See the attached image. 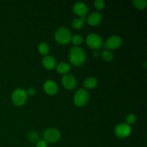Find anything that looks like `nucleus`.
Instances as JSON below:
<instances>
[{
	"label": "nucleus",
	"mask_w": 147,
	"mask_h": 147,
	"mask_svg": "<svg viewBox=\"0 0 147 147\" xmlns=\"http://www.w3.org/2000/svg\"><path fill=\"white\" fill-rule=\"evenodd\" d=\"M90 95L89 93L84 88H80L76 92L73 98V101L78 107H83L86 106L89 101Z\"/></svg>",
	"instance_id": "obj_3"
},
{
	"label": "nucleus",
	"mask_w": 147,
	"mask_h": 147,
	"mask_svg": "<svg viewBox=\"0 0 147 147\" xmlns=\"http://www.w3.org/2000/svg\"><path fill=\"white\" fill-rule=\"evenodd\" d=\"M37 49H38L39 53H40L42 55L45 56L48 54L49 50H50V47H49V45L46 42H41L38 45V47H37Z\"/></svg>",
	"instance_id": "obj_18"
},
{
	"label": "nucleus",
	"mask_w": 147,
	"mask_h": 147,
	"mask_svg": "<svg viewBox=\"0 0 147 147\" xmlns=\"http://www.w3.org/2000/svg\"><path fill=\"white\" fill-rule=\"evenodd\" d=\"M105 5H106V3L103 0H96V1L93 2V6H94L95 8L97 10H102L104 9Z\"/></svg>",
	"instance_id": "obj_22"
},
{
	"label": "nucleus",
	"mask_w": 147,
	"mask_h": 147,
	"mask_svg": "<svg viewBox=\"0 0 147 147\" xmlns=\"http://www.w3.org/2000/svg\"><path fill=\"white\" fill-rule=\"evenodd\" d=\"M61 137V134L58 129L55 128H48L43 133V140L47 144H55L58 142Z\"/></svg>",
	"instance_id": "obj_6"
},
{
	"label": "nucleus",
	"mask_w": 147,
	"mask_h": 147,
	"mask_svg": "<svg viewBox=\"0 0 147 147\" xmlns=\"http://www.w3.org/2000/svg\"><path fill=\"white\" fill-rule=\"evenodd\" d=\"M85 21H86L85 17H78L72 21V26L73 28L76 29V30H80L84 25Z\"/></svg>",
	"instance_id": "obj_16"
},
{
	"label": "nucleus",
	"mask_w": 147,
	"mask_h": 147,
	"mask_svg": "<svg viewBox=\"0 0 147 147\" xmlns=\"http://www.w3.org/2000/svg\"><path fill=\"white\" fill-rule=\"evenodd\" d=\"M87 23L90 26H97L102 21V15L98 11L92 12L87 17Z\"/></svg>",
	"instance_id": "obj_13"
},
{
	"label": "nucleus",
	"mask_w": 147,
	"mask_h": 147,
	"mask_svg": "<svg viewBox=\"0 0 147 147\" xmlns=\"http://www.w3.org/2000/svg\"><path fill=\"white\" fill-rule=\"evenodd\" d=\"M73 11L80 17H85L88 11L87 4L82 1H77L73 6Z\"/></svg>",
	"instance_id": "obj_10"
},
{
	"label": "nucleus",
	"mask_w": 147,
	"mask_h": 147,
	"mask_svg": "<svg viewBox=\"0 0 147 147\" xmlns=\"http://www.w3.org/2000/svg\"><path fill=\"white\" fill-rule=\"evenodd\" d=\"M43 89L44 91L50 96H54L57 93L58 86L57 83L52 80H47L43 83Z\"/></svg>",
	"instance_id": "obj_11"
},
{
	"label": "nucleus",
	"mask_w": 147,
	"mask_h": 147,
	"mask_svg": "<svg viewBox=\"0 0 147 147\" xmlns=\"http://www.w3.org/2000/svg\"><path fill=\"white\" fill-rule=\"evenodd\" d=\"M55 69L59 74L64 76V75L68 73V72L71 69V67H70V65L69 63H66V62H61V63H59L58 64L56 65Z\"/></svg>",
	"instance_id": "obj_14"
},
{
	"label": "nucleus",
	"mask_w": 147,
	"mask_h": 147,
	"mask_svg": "<svg viewBox=\"0 0 147 147\" xmlns=\"http://www.w3.org/2000/svg\"><path fill=\"white\" fill-rule=\"evenodd\" d=\"M131 132V127L126 123H121L116 125L114 129V133L117 137L124 139L128 137Z\"/></svg>",
	"instance_id": "obj_7"
},
{
	"label": "nucleus",
	"mask_w": 147,
	"mask_h": 147,
	"mask_svg": "<svg viewBox=\"0 0 147 147\" xmlns=\"http://www.w3.org/2000/svg\"><path fill=\"white\" fill-rule=\"evenodd\" d=\"M27 100V91L23 88H17L11 94V101L16 106H22L25 104Z\"/></svg>",
	"instance_id": "obj_4"
},
{
	"label": "nucleus",
	"mask_w": 147,
	"mask_h": 147,
	"mask_svg": "<svg viewBox=\"0 0 147 147\" xmlns=\"http://www.w3.org/2000/svg\"><path fill=\"white\" fill-rule=\"evenodd\" d=\"M101 57L106 62H111L113 59V55L110 50H105L101 53Z\"/></svg>",
	"instance_id": "obj_19"
},
{
	"label": "nucleus",
	"mask_w": 147,
	"mask_h": 147,
	"mask_svg": "<svg viewBox=\"0 0 147 147\" xmlns=\"http://www.w3.org/2000/svg\"><path fill=\"white\" fill-rule=\"evenodd\" d=\"M122 45V40L119 36L112 35L109 37L105 43V48L109 50H116L119 48Z\"/></svg>",
	"instance_id": "obj_9"
},
{
	"label": "nucleus",
	"mask_w": 147,
	"mask_h": 147,
	"mask_svg": "<svg viewBox=\"0 0 147 147\" xmlns=\"http://www.w3.org/2000/svg\"><path fill=\"white\" fill-rule=\"evenodd\" d=\"M54 37L55 41L58 44L65 45L68 44L70 42L72 34L69 29H67V27H61L56 30L54 34Z\"/></svg>",
	"instance_id": "obj_2"
},
{
	"label": "nucleus",
	"mask_w": 147,
	"mask_h": 147,
	"mask_svg": "<svg viewBox=\"0 0 147 147\" xmlns=\"http://www.w3.org/2000/svg\"><path fill=\"white\" fill-rule=\"evenodd\" d=\"M62 84L63 87L67 90H73L76 87L77 80L73 75L67 73L64 75L62 78Z\"/></svg>",
	"instance_id": "obj_8"
},
{
	"label": "nucleus",
	"mask_w": 147,
	"mask_h": 147,
	"mask_svg": "<svg viewBox=\"0 0 147 147\" xmlns=\"http://www.w3.org/2000/svg\"><path fill=\"white\" fill-rule=\"evenodd\" d=\"M86 55L84 50L79 46L72 47L69 53V61L73 65L81 66L86 62Z\"/></svg>",
	"instance_id": "obj_1"
},
{
	"label": "nucleus",
	"mask_w": 147,
	"mask_h": 147,
	"mask_svg": "<svg viewBox=\"0 0 147 147\" xmlns=\"http://www.w3.org/2000/svg\"><path fill=\"white\" fill-rule=\"evenodd\" d=\"M132 3L134 7L139 10L145 9L147 7V1L146 0H134Z\"/></svg>",
	"instance_id": "obj_17"
},
{
	"label": "nucleus",
	"mask_w": 147,
	"mask_h": 147,
	"mask_svg": "<svg viewBox=\"0 0 147 147\" xmlns=\"http://www.w3.org/2000/svg\"><path fill=\"white\" fill-rule=\"evenodd\" d=\"M42 65L45 69L51 70L55 68L57 63H56L55 58L53 56L47 55L42 59Z\"/></svg>",
	"instance_id": "obj_12"
},
{
	"label": "nucleus",
	"mask_w": 147,
	"mask_h": 147,
	"mask_svg": "<svg viewBox=\"0 0 147 147\" xmlns=\"http://www.w3.org/2000/svg\"><path fill=\"white\" fill-rule=\"evenodd\" d=\"M36 147H47V143L45 140H39L35 144Z\"/></svg>",
	"instance_id": "obj_24"
},
{
	"label": "nucleus",
	"mask_w": 147,
	"mask_h": 147,
	"mask_svg": "<svg viewBox=\"0 0 147 147\" xmlns=\"http://www.w3.org/2000/svg\"><path fill=\"white\" fill-rule=\"evenodd\" d=\"M86 42L90 48L93 50H99L103 47V41L102 37L96 33H91L87 36Z\"/></svg>",
	"instance_id": "obj_5"
},
{
	"label": "nucleus",
	"mask_w": 147,
	"mask_h": 147,
	"mask_svg": "<svg viewBox=\"0 0 147 147\" xmlns=\"http://www.w3.org/2000/svg\"><path fill=\"white\" fill-rule=\"evenodd\" d=\"M70 42H72V43L75 46H79L83 43V38L80 34H75V35L72 36Z\"/></svg>",
	"instance_id": "obj_20"
},
{
	"label": "nucleus",
	"mask_w": 147,
	"mask_h": 147,
	"mask_svg": "<svg viewBox=\"0 0 147 147\" xmlns=\"http://www.w3.org/2000/svg\"><path fill=\"white\" fill-rule=\"evenodd\" d=\"M93 55L96 56V57H98V52H94V53H93Z\"/></svg>",
	"instance_id": "obj_26"
},
{
	"label": "nucleus",
	"mask_w": 147,
	"mask_h": 147,
	"mask_svg": "<svg viewBox=\"0 0 147 147\" xmlns=\"http://www.w3.org/2000/svg\"><path fill=\"white\" fill-rule=\"evenodd\" d=\"M36 93V90L34 88H29L27 91V94L30 96H34Z\"/></svg>",
	"instance_id": "obj_25"
},
{
	"label": "nucleus",
	"mask_w": 147,
	"mask_h": 147,
	"mask_svg": "<svg viewBox=\"0 0 147 147\" xmlns=\"http://www.w3.org/2000/svg\"><path fill=\"white\" fill-rule=\"evenodd\" d=\"M136 116L134 113H129L126 117V123H127L128 125L130 126V125L136 122Z\"/></svg>",
	"instance_id": "obj_23"
},
{
	"label": "nucleus",
	"mask_w": 147,
	"mask_h": 147,
	"mask_svg": "<svg viewBox=\"0 0 147 147\" xmlns=\"http://www.w3.org/2000/svg\"><path fill=\"white\" fill-rule=\"evenodd\" d=\"M98 85V80L96 78L93 77H89L86 78L83 82V86L86 88V89H89V90H92V89L95 88Z\"/></svg>",
	"instance_id": "obj_15"
},
{
	"label": "nucleus",
	"mask_w": 147,
	"mask_h": 147,
	"mask_svg": "<svg viewBox=\"0 0 147 147\" xmlns=\"http://www.w3.org/2000/svg\"><path fill=\"white\" fill-rule=\"evenodd\" d=\"M28 139L31 143L36 144L39 141V134L35 131H30L28 134Z\"/></svg>",
	"instance_id": "obj_21"
}]
</instances>
